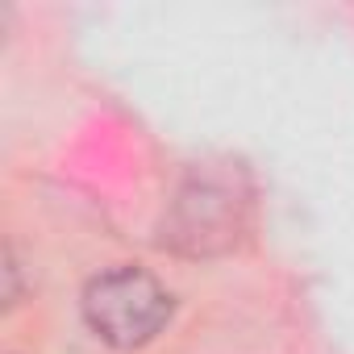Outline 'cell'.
<instances>
[{
    "label": "cell",
    "mask_w": 354,
    "mask_h": 354,
    "mask_svg": "<svg viewBox=\"0 0 354 354\" xmlns=\"http://www.w3.org/2000/svg\"><path fill=\"white\" fill-rule=\"evenodd\" d=\"M167 317H171L167 288L138 267H113V271L96 275L84 292L88 329L117 350L146 346L167 325Z\"/></svg>",
    "instance_id": "1"
}]
</instances>
